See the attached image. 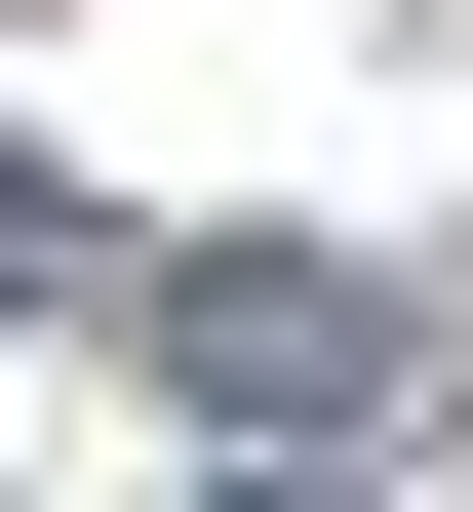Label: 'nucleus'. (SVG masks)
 Returning <instances> with one entry per match:
<instances>
[{"mask_svg": "<svg viewBox=\"0 0 473 512\" xmlns=\"http://www.w3.org/2000/svg\"><path fill=\"white\" fill-rule=\"evenodd\" d=\"M0 276H79V197H40V158H0Z\"/></svg>", "mask_w": 473, "mask_h": 512, "instance_id": "1", "label": "nucleus"}]
</instances>
